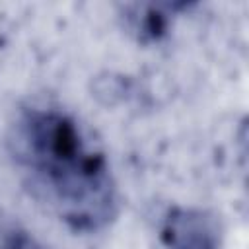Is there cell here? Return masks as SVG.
Masks as SVG:
<instances>
[{
    "mask_svg": "<svg viewBox=\"0 0 249 249\" xmlns=\"http://www.w3.org/2000/svg\"><path fill=\"white\" fill-rule=\"evenodd\" d=\"M4 146L27 195L70 231L97 233L117 220L121 196L107 152L60 103H21L6 126Z\"/></svg>",
    "mask_w": 249,
    "mask_h": 249,
    "instance_id": "1",
    "label": "cell"
},
{
    "mask_svg": "<svg viewBox=\"0 0 249 249\" xmlns=\"http://www.w3.org/2000/svg\"><path fill=\"white\" fill-rule=\"evenodd\" d=\"M185 4H126L121 12V21L124 31L142 45H154L167 37L177 10Z\"/></svg>",
    "mask_w": 249,
    "mask_h": 249,
    "instance_id": "3",
    "label": "cell"
},
{
    "mask_svg": "<svg viewBox=\"0 0 249 249\" xmlns=\"http://www.w3.org/2000/svg\"><path fill=\"white\" fill-rule=\"evenodd\" d=\"M158 235L165 249H224L226 228L210 208L175 204L163 214Z\"/></svg>",
    "mask_w": 249,
    "mask_h": 249,
    "instance_id": "2",
    "label": "cell"
},
{
    "mask_svg": "<svg viewBox=\"0 0 249 249\" xmlns=\"http://www.w3.org/2000/svg\"><path fill=\"white\" fill-rule=\"evenodd\" d=\"M0 249H41V245L23 224L0 216Z\"/></svg>",
    "mask_w": 249,
    "mask_h": 249,
    "instance_id": "4",
    "label": "cell"
}]
</instances>
